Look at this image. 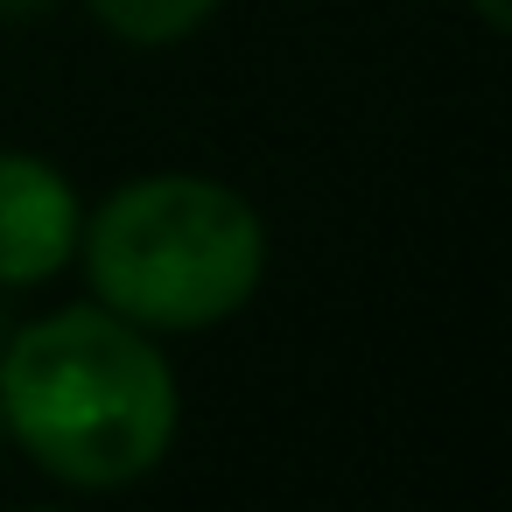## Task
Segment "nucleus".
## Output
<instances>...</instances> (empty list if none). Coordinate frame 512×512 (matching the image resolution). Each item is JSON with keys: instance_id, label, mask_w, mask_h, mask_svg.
Listing matches in <instances>:
<instances>
[{"instance_id": "obj_1", "label": "nucleus", "mask_w": 512, "mask_h": 512, "mask_svg": "<svg viewBox=\"0 0 512 512\" xmlns=\"http://www.w3.org/2000/svg\"><path fill=\"white\" fill-rule=\"evenodd\" d=\"M176 421V365L106 302L36 316L0 344V435L78 491L141 484L169 456Z\"/></svg>"}, {"instance_id": "obj_2", "label": "nucleus", "mask_w": 512, "mask_h": 512, "mask_svg": "<svg viewBox=\"0 0 512 512\" xmlns=\"http://www.w3.org/2000/svg\"><path fill=\"white\" fill-rule=\"evenodd\" d=\"M78 246L92 295L141 330H211L267 274V225L218 176H141L85 218Z\"/></svg>"}, {"instance_id": "obj_3", "label": "nucleus", "mask_w": 512, "mask_h": 512, "mask_svg": "<svg viewBox=\"0 0 512 512\" xmlns=\"http://www.w3.org/2000/svg\"><path fill=\"white\" fill-rule=\"evenodd\" d=\"M85 211L57 162L0 155V288H43L78 253Z\"/></svg>"}, {"instance_id": "obj_4", "label": "nucleus", "mask_w": 512, "mask_h": 512, "mask_svg": "<svg viewBox=\"0 0 512 512\" xmlns=\"http://www.w3.org/2000/svg\"><path fill=\"white\" fill-rule=\"evenodd\" d=\"M225 0H92L99 29H113L120 43H141V50H162V43H183L197 36Z\"/></svg>"}, {"instance_id": "obj_5", "label": "nucleus", "mask_w": 512, "mask_h": 512, "mask_svg": "<svg viewBox=\"0 0 512 512\" xmlns=\"http://www.w3.org/2000/svg\"><path fill=\"white\" fill-rule=\"evenodd\" d=\"M470 8H477L484 29H505V22H512V15H505V0H470Z\"/></svg>"}, {"instance_id": "obj_6", "label": "nucleus", "mask_w": 512, "mask_h": 512, "mask_svg": "<svg viewBox=\"0 0 512 512\" xmlns=\"http://www.w3.org/2000/svg\"><path fill=\"white\" fill-rule=\"evenodd\" d=\"M43 8H57V0H0V15H15V22H29V15H43Z\"/></svg>"}, {"instance_id": "obj_7", "label": "nucleus", "mask_w": 512, "mask_h": 512, "mask_svg": "<svg viewBox=\"0 0 512 512\" xmlns=\"http://www.w3.org/2000/svg\"><path fill=\"white\" fill-rule=\"evenodd\" d=\"M0 344H8V330H0Z\"/></svg>"}]
</instances>
